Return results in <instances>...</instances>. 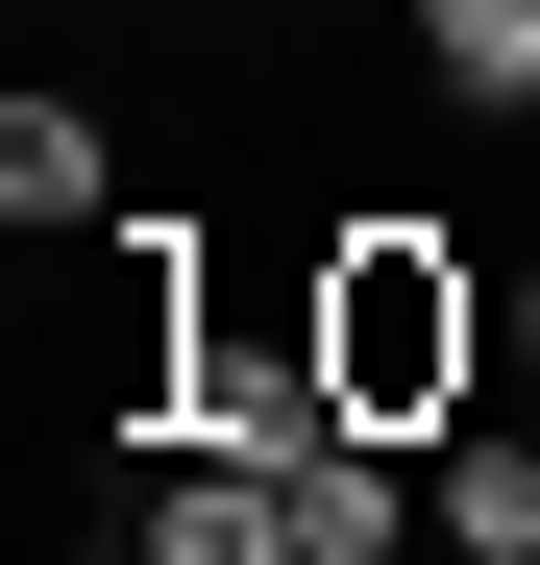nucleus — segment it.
I'll return each instance as SVG.
<instances>
[{
	"instance_id": "obj_1",
	"label": "nucleus",
	"mask_w": 540,
	"mask_h": 565,
	"mask_svg": "<svg viewBox=\"0 0 540 565\" xmlns=\"http://www.w3.org/2000/svg\"><path fill=\"white\" fill-rule=\"evenodd\" d=\"M295 320H320V369H344V418H369V443H467V418L516 394V320H492V270L442 246L418 198L320 222V246H295Z\"/></svg>"
},
{
	"instance_id": "obj_2",
	"label": "nucleus",
	"mask_w": 540,
	"mask_h": 565,
	"mask_svg": "<svg viewBox=\"0 0 540 565\" xmlns=\"http://www.w3.org/2000/svg\"><path fill=\"white\" fill-rule=\"evenodd\" d=\"M0 222H25V246H99L123 222V124L99 99H0Z\"/></svg>"
},
{
	"instance_id": "obj_3",
	"label": "nucleus",
	"mask_w": 540,
	"mask_h": 565,
	"mask_svg": "<svg viewBox=\"0 0 540 565\" xmlns=\"http://www.w3.org/2000/svg\"><path fill=\"white\" fill-rule=\"evenodd\" d=\"M393 50L442 124H540V0H393Z\"/></svg>"
},
{
	"instance_id": "obj_4",
	"label": "nucleus",
	"mask_w": 540,
	"mask_h": 565,
	"mask_svg": "<svg viewBox=\"0 0 540 565\" xmlns=\"http://www.w3.org/2000/svg\"><path fill=\"white\" fill-rule=\"evenodd\" d=\"M418 467H442V541H467V565H540V443H516V418L418 443Z\"/></svg>"
},
{
	"instance_id": "obj_5",
	"label": "nucleus",
	"mask_w": 540,
	"mask_h": 565,
	"mask_svg": "<svg viewBox=\"0 0 540 565\" xmlns=\"http://www.w3.org/2000/svg\"><path fill=\"white\" fill-rule=\"evenodd\" d=\"M492 320H516V369H540V270H492Z\"/></svg>"
}]
</instances>
